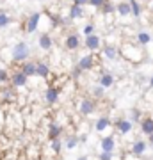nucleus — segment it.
<instances>
[{
  "mask_svg": "<svg viewBox=\"0 0 153 160\" xmlns=\"http://www.w3.org/2000/svg\"><path fill=\"white\" fill-rule=\"evenodd\" d=\"M79 112L82 116H91L96 112V100L94 98H82L79 103Z\"/></svg>",
  "mask_w": 153,
  "mask_h": 160,
  "instance_id": "7ed1b4c3",
  "label": "nucleus"
},
{
  "mask_svg": "<svg viewBox=\"0 0 153 160\" xmlns=\"http://www.w3.org/2000/svg\"><path fill=\"white\" fill-rule=\"evenodd\" d=\"M119 52V57L126 59L128 62H134V64H139L144 61L146 57V53L142 50L141 45H137V43H132V41H123L121 46L118 48Z\"/></svg>",
  "mask_w": 153,
  "mask_h": 160,
  "instance_id": "f257e3e1",
  "label": "nucleus"
},
{
  "mask_svg": "<svg viewBox=\"0 0 153 160\" xmlns=\"http://www.w3.org/2000/svg\"><path fill=\"white\" fill-rule=\"evenodd\" d=\"M139 125H141V132L144 135L153 133V118H142V119L139 121Z\"/></svg>",
  "mask_w": 153,
  "mask_h": 160,
  "instance_id": "5701e85b",
  "label": "nucleus"
},
{
  "mask_svg": "<svg viewBox=\"0 0 153 160\" xmlns=\"http://www.w3.org/2000/svg\"><path fill=\"white\" fill-rule=\"evenodd\" d=\"M80 75H82V69L75 64V66H73V78H80Z\"/></svg>",
  "mask_w": 153,
  "mask_h": 160,
  "instance_id": "c9c22d12",
  "label": "nucleus"
},
{
  "mask_svg": "<svg viewBox=\"0 0 153 160\" xmlns=\"http://www.w3.org/2000/svg\"><path fill=\"white\" fill-rule=\"evenodd\" d=\"M148 86H150V87H151V89H153V75H151V77H150V82H148Z\"/></svg>",
  "mask_w": 153,
  "mask_h": 160,
  "instance_id": "ea45409f",
  "label": "nucleus"
},
{
  "mask_svg": "<svg viewBox=\"0 0 153 160\" xmlns=\"http://www.w3.org/2000/svg\"><path fill=\"white\" fill-rule=\"evenodd\" d=\"M77 160H89V157H87V155H82V157H79Z\"/></svg>",
  "mask_w": 153,
  "mask_h": 160,
  "instance_id": "58836bf2",
  "label": "nucleus"
},
{
  "mask_svg": "<svg viewBox=\"0 0 153 160\" xmlns=\"http://www.w3.org/2000/svg\"><path fill=\"white\" fill-rule=\"evenodd\" d=\"M9 25H11V16L4 9H0V29H6Z\"/></svg>",
  "mask_w": 153,
  "mask_h": 160,
  "instance_id": "bb28decb",
  "label": "nucleus"
},
{
  "mask_svg": "<svg viewBox=\"0 0 153 160\" xmlns=\"http://www.w3.org/2000/svg\"><path fill=\"white\" fill-rule=\"evenodd\" d=\"M110 126H112L110 118H109V116H102V118H98L96 123H94V130L96 132H105L107 128H110Z\"/></svg>",
  "mask_w": 153,
  "mask_h": 160,
  "instance_id": "412c9836",
  "label": "nucleus"
},
{
  "mask_svg": "<svg viewBox=\"0 0 153 160\" xmlns=\"http://www.w3.org/2000/svg\"><path fill=\"white\" fill-rule=\"evenodd\" d=\"M146 137H148V144L153 146V133H150V135H146Z\"/></svg>",
  "mask_w": 153,
  "mask_h": 160,
  "instance_id": "4c0bfd02",
  "label": "nucleus"
},
{
  "mask_svg": "<svg viewBox=\"0 0 153 160\" xmlns=\"http://www.w3.org/2000/svg\"><path fill=\"white\" fill-rule=\"evenodd\" d=\"M85 16V11L82 6H77V4H71L69 7V20H80V18Z\"/></svg>",
  "mask_w": 153,
  "mask_h": 160,
  "instance_id": "4be33fe9",
  "label": "nucleus"
},
{
  "mask_svg": "<svg viewBox=\"0 0 153 160\" xmlns=\"http://www.w3.org/2000/svg\"><path fill=\"white\" fill-rule=\"evenodd\" d=\"M150 11H151V14H153V2H151V6H150Z\"/></svg>",
  "mask_w": 153,
  "mask_h": 160,
  "instance_id": "a19ab883",
  "label": "nucleus"
},
{
  "mask_svg": "<svg viewBox=\"0 0 153 160\" xmlns=\"http://www.w3.org/2000/svg\"><path fill=\"white\" fill-rule=\"evenodd\" d=\"M59 96H61V89L57 86H48L45 89V94H43V98H45V103L48 105V107H52V105H55L57 102H59Z\"/></svg>",
  "mask_w": 153,
  "mask_h": 160,
  "instance_id": "20e7f679",
  "label": "nucleus"
},
{
  "mask_svg": "<svg viewBox=\"0 0 153 160\" xmlns=\"http://www.w3.org/2000/svg\"><path fill=\"white\" fill-rule=\"evenodd\" d=\"M100 9H102L103 14H114V9H116V6H114L110 0H105V4H103Z\"/></svg>",
  "mask_w": 153,
  "mask_h": 160,
  "instance_id": "c85d7f7f",
  "label": "nucleus"
},
{
  "mask_svg": "<svg viewBox=\"0 0 153 160\" xmlns=\"http://www.w3.org/2000/svg\"><path fill=\"white\" fill-rule=\"evenodd\" d=\"M7 82H9V71L7 68H0V87L7 86Z\"/></svg>",
  "mask_w": 153,
  "mask_h": 160,
  "instance_id": "7c9ffc66",
  "label": "nucleus"
},
{
  "mask_svg": "<svg viewBox=\"0 0 153 160\" xmlns=\"http://www.w3.org/2000/svg\"><path fill=\"white\" fill-rule=\"evenodd\" d=\"M103 4H105V0H87V6L94 7V9H100Z\"/></svg>",
  "mask_w": 153,
  "mask_h": 160,
  "instance_id": "72a5a7b5",
  "label": "nucleus"
},
{
  "mask_svg": "<svg viewBox=\"0 0 153 160\" xmlns=\"http://www.w3.org/2000/svg\"><path fill=\"white\" fill-rule=\"evenodd\" d=\"M128 4H130V16L141 18L142 9H141V4H139V0H128Z\"/></svg>",
  "mask_w": 153,
  "mask_h": 160,
  "instance_id": "393cba45",
  "label": "nucleus"
},
{
  "mask_svg": "<svg viewBox=\"0 0 153 160\" xmlns=\"http://www.w3.org/2000/svg\"><path fill=\"white\" fill-rule=\"evenodd\" d=\"M0 100L2 102H16V89L13 86H2V91H0Z\"/></svg>",
  "mask_w": 153,
  "mask_h": 160,
  "instance_id": "2eb2a0df",
  "label": "nucleus"
},
{
  "mask_svg": "<svg viewBox=\"0 0 153 160\" xmlns=\"http://www.w3.org/2000/svg\"><path fill=\"white\" fill-rule=\"evenodd\" d=\"M20 71H22L25 77H36V62H32V61H23V62H20Z\"/></svg>",
  "mask_w": 153,
  "mask_h": 160,
  "instance_id": "f3484780",
  "label": "nucleus"
},
{
  "mask_svg": "<svg viewBox=\"0 0 153 160\" xmlns=\"http://www.w3.org/2000/svg\"><path fill=\"white\" fill-rule=\"evenodd\" d=\"M100 148H102V151H114L116 149V137L114 135L102 137L100 139Z\"/></svg>",
  "mask_w": 153,
  "mask_h": 160,
  "instance_id": "6ab92c4d",
  "label": "nucleus"
},
{
  "mask_svg": "<svg viewBox=\"0 0 153 160\" xmlns=\"http://www.w3.org/2000/svg\"><path fill=\"white\" fill-rule=\"evenodd\" d=\"M148 149V142L144 139H135L130 146V155L132 157H142V155L146 153Z\"/></svg>",
  "mask_w": 153,
  "mask_h": 160,
  "instance_id": "1a4fd4ad",
  "label": "nucleus"
},
{
  "mask_svg": "<svg viewBox=\"0 0 153 160\" xmlns=\"http://www.w3.org/2000/svg\"><path fill=\"white\" fill-rule=\"evenodd\" d=\"M38 45H39V48L43 52H50L54 48V39H52V36L48 32H43L39 36V39H38Z\"/></svg>",
  "mask_w": 153,
  "mask_h": 160,
  "instance_id": "4468645a",
  "label": "nucleus"
},
{
  "mask_svg": "<svg viewBox=\"0 0 153 160\" xmlns=\"http://www.w3.org/2000/svg\"><path fill=\"white\" fill-rule=\"evenodd\" d=\"M103 92H105V89H103L102 86H94L93 89H91V94H93V98H94V100L103 98Z\"/></svg>",
  "mask_w": 153,
  "mask_h": 160,
  "instance_id": "2f4dec72",
  "label": "nucleus"
},
{
  "mask_svg": "<svg viewBox=\"0 0 153 160\" xmlns=\"http://www.w3.org/2000/svg\"><path fill=\"white\" fill-rule=\"evenodd\" d=\"M50 148L54 153H61V149H63V141L57 137V139H52L50 141Z\"/></svg>",
  "mask_w": 153,
  "mask_h": 160,
  "instance_id": "cd10ccee",
  "label": "nucleus"
},
{
  "mask_svg": "<svg viewBox=\"0 0 153 160\" xmlns=\"http://www.w3.org/2000/svg\"><path fill=\"white\" fill-rule=\"evenodd\" d=\"M94 64H96V55L91 52V53H85V55H82V57L79 59L77 66H79L82 71H91V69L94 68Z\"/></svg>",
  "mask_w": 153,
  "mask_h": 160,
  "instance_id": "423d86ee",
  "label": "nucleus"
},
{
  "mask_svg": "<svg viewBox=\"0 0 153 160\" xmlns=\"http://www.w3.org/2000/svg\"><path fill=\"white\" fill-rule=\"evenodd\" d=\"M94 29H96V25H94L93 22H91V23H87V25L84 27V36H89V34H93V32H94Z\"/></svg>",
  "mask_w": 153,
  "mask_h": 160,
  "instance_id": "f704fd0d",
  "label": "nucleus"
},
{
  "mask_svg": "<svg viewBox=\"0 0 153 160\" xmlns=\"http://www.w3.org/2000/svg\"><path fill=\"white\" fill-rule=\"evenodd\" d=\"M79 142H80L79 135H68V139H66L64 146H66V149H75L77 146H79Z\"/></svg>",
  "mask_w": 153,
  "mask_h": 160,
  "instance_id": "a878e982",
  "label": "nucleus"
},
{
  "mask_svg": "<svg viewBox=\"0 0 153 160\" xmlns=\"http://www.w3.org/2000/svg\"><path fill=\"white\" fill-rule=\"evenodd\" d=\"M114 12H116V16H119V18H128L130 16V4H128V0H123V2L116 4Z\"/></svg>",
  "mask_w": 153,
  "mask_h": 160,
  "instance_id": "a211bd4d",
  "label": "nucleus"
},
{
  "mask_svg": "<svg viewBox=\"0 0 153 160\" xmlns=\"http://www.w3.org/2000/svg\"><path fill=\"white\" fill-rule=\"evenodd\" d=\"M135 41H137V45H141V46H148L150 43L153 41V38H151V34L150 32H139V34L135 36Z\"/></svg>",
  "mask_w": 153,
  "mask_h": 160,
  "instance_id": "b1692460",
  "label": "nucleus"
},
{
  "mask_svg": "<svg viewBox=\"0 0 153 160\" xmlns=\"http://www.w3.org/2000/svg\"><path fill=\"white\" fill-rule=\"evenodd\" d=\"M98 160H114V153L112 151H102V153H98Z\"/></svg>",
  "mask_w": 153,
  "mask_h": 160,
  "instance_id": "473e14b6",
  "label": "nucleus"
},
{
  "mask_svg": "<svg viewBox=\"0 0 153 160\" xmlns=\"http://www.w3.org/2000/svg\"><path fill=\"white\" fill-rule=\"evenodd\" d=\"M114 82H116V78H114V75L110 71H103L98 77V86H102L103 89H110L114 86Z\"/></svg>",
  "mask_w": 153,
  "mask_h": 160,
  "instance_id": "f8f14e48",
  "label": "nucleus"
},
{
  "mask_svg": "<svg viewBox=\"0 0 153 160\" xmlns=\"http://www.w3.org/2000/svg\"><path fill=\"white\" fill-rule=\"evenodd\" d=\"M63 125H59V123H55V121H50L48 123V141H52V139H57L63 135Z\"/></svg>",
  "mask_w": 153,
  "mask_h": 160,
  "instance_id": "dca6fc26",
  "label": "nucleus"
},
{
  "mask_svg": "<svg viewBox=\"0 0 153 160\" xmlns=\"http://www.w3.org/2000/svg\"><path fill=\"white\" fill-rule=\"evenodd\" d=\"M84 46L87 48L89 52H98L100 48H102V38L98 34H89V36H85V39H84Z\"/></svg>",
  "mask_w": 153,
  "mask_h": 160,
  "instance_id": "0eeeda50",
  "label": "nucleus"
},
{
  "mask_svg": "<svg viewBox=\"0 0 153 160\" xmlns=\"http://www.w3.org/2000/svg\"><path fill=\"white\" fill-rule=\"evenodd\" d=\"M28 55H30V50H28L27 41H20V43H16V45L13 46L11 59L14 62H23V61H27Z\"/></svg>",
  "mask_w": 153,
  "mask_h": 160,
  "instance_id": "f03ea898",
  "label": "nucleus"
},
{
  "mask_svg": "<svg viewBox=\"0 0 153 160\" xmlns=\"http://www.w3.org/2000/svg\"><path fill=\"white\" fill-rule=\"evenodd\" d=\"M80 45H82V41H80V36L79 34H68L66 38H64V46H66V50L69 52H77L80 48Z\"/></svg>",
  "mask_w": 153,
  "mask_h": 160,
  "instance_id": "9d476101",
  "label": "nucleus"
},
{
  "mask_svg": "<svg viewBox=\"0 0 153 160\" xmlns=\"http://www.w3.org/2000/svg\"><path fill=\"white\" fill-rule=\"evenodd\" d=\"M114 125H116V132L123 133V135H126V133H130L134 130V123L130 119H118Z\"/></svg>",
  "mask_w": 153,
  "mask_h": 160,
  "instance_id": "ddd939ff",
  "label": "nucleus"
},
{
  "mask_svg": "<svg viewBox=\"0 0 153 160\" xmlns=\"http://www.w3.org/2000/svg\"><path fill=\"white\" fill-rule=\"evenodd\" d=\"M41 18H43V12H32L30 16H28L27 23H25V32L27 34H34L36 30L39 29V22H41Z\"/></svg>",
  "mask_w": 153,
  "mask_h": 160,
  "instance_id": "39448f33",
  "label": "nucleus"
},
{
  "mask_svg": "<svg viewBox=\"0 0 153 160\" xmlns=\"http://www.w3.org/2000/svg\"><path fill=\"white\" fill-rule=\"evenodd\" d=\"M130 118H132V123H139L142 119V110L141 109H132L130 110Z\"/></svg>",
  "mask_w": 153,
  "mask_h": 160,
  "instance_id": "c756f323",
  "label": "nucleus"
},
{
  "mask_svg": "<svg viewBox=\"0 0 153 160\" xmlns=\"http://www.w3.org/2000/svg\"><path fill=\"white\" fill-rule=\"evenodd\" d=\"M73 4H77V6H87V0H73Z\"/></svg>",
  "mask_w": 153,
  "mask_h": 160,
  "instance_id": "e433bc0d",
  "label": "nucleus"
},
{
  "mask_svg": "<svg viewBox=\"0 0 153 160\" xmlns=\"http://www.w3.org/2000/svg\"><path fill=\"white\" fill-rule=\"evenodd\" d=\"M100 50H102V57L107 59V61H118L119 59V52H118V46L116 45L107 43V45H103Z\"/></svg>",
  "mask_w": 153,
  "mask_h": 160,
  "instance_id": "6e6552de",
  "label": "nucleus"
},
{
  "mask_svg": "<svg viewBox=\"0 0 153 160\" xmlns=\"http://www.w3.org/2000/svg\"><path fill=\"white\" fill-rule=\"evenodd\" d=\"M52 75L50 71V66L46 62H43V61H39V62H36V77H41V78H48Z\"/></svg>",
  "mask_w": 153,
  "mask_h": 160,
  "instance_id": "aec40b11",
  "label": "nucleus"
},
{
  "mask_svg": "<svg viewBox=\"0 0 153 160\" xmlns=\"http://www.w3.org/2000/svg\"><path fill=\"white\" fill-rule=\"evenodd\" d=\"M27 77L18 69V71H14L13 75H9V82H11V86L14 87V89H22V87L27 86Z\"/></svg>",
  "mask_w": 153,
  "mask_h": 160,
  "instance_id": "9b49d317",
  "label": "nucleus"
}]
</instances>
